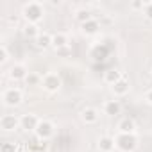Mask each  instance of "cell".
I'll list each match as a JSON object with an SVG mask.
<instances>
[{
	"mask_svg": "<svg viewBox=\"0 0 152 152\" xmlns=\"http://www.w3.org/2000/svg\"><path fill=\"white\" fill-rule=\"evenodd\" d=\"M45 15V9L39 2H29L23 6V16L27 20V23H38Z\"/></svg>",
	"mask_w": 152,
	"mask_h": 152,
	"instance_id": "obj_1",
	"label": "cell"
},
{
	"mask_svg": "<svg viewBox=\"0 0 152 152\" xmlns=\"http://www.w3.org/2000/svg\"><path fill=\"white\" fill-rule=\"evenodd\" d=\"M115 143H116V147H118L120 150H124V152H132V150L138 147V138H136V134H124V132H120V134L115 138Z\"/></svg>",
	"mask_w": 152,
	"mask_h": 152,
	"instance_id": "obj_2",
	"label": "cell"
},
{
	"mask_svg": "<svg viewBox=\"0 0 152 152\" xmlns=\"http://www.w3.org/2000/svg\"><path fill=\"white\" fill-rule=\"evenodd\" d=\"M2 99H4V104L6 106H20L22 100H23V93L18 88H9V90L4 91V97Z\"/></svg>",
	"mask_w": 152,
	"mask_h": 152,
	"instance_id": "obj_3",
	"label": "cell"
},
{
	"mask_svg": "<svg viewBox=\"0 0 152 152\" xmlns=\"http://www.w3.org/2000/svg\"><path fill=\"white\" fill-rule=\"evenodd\" d=\"M34 132H36L38 140L45 141V140H48V138L54 134V125H52L50 122H47V120H41V122H39V125H38V129H36Z\"/></svg>",
	"mask_w": 152,
	"mask_h": 152,
	"instance_id": "obj_4",
	"label": "cell"
},
{
	"mask_svg": "<svg viewBox=\"0 0 152 152\" xmlns=\"http://www.w3.org/2000/svg\"><path fill=\"white\" fill-rule=\"evenodd\" d=\"M61 86V79L57 73H47L43 77V88L47 91H57Z\"/></svg>",
	"mask_w": 152,
	"mask_h": 152,
	"instance_id": "obj_5",
	"label": "cell"
},
{
	"mask_svg": "<svg viewBox=\"0 0 152 152\" xmlns=\"http://www.w3.org/2000/svg\"><path fill=\"white\" fill-rule=\"evenodd\" d=\"M0 127L4 131H16L20 125V118H16L15 115H4L2 120H0Z\"/></svg>",
	"mask_w": 152,
	"mask_h": 152,
	"instance_id": "obj_6",
	"label": "cell"
},
{
	"mask_svg": "<svg viewBox=\"0 0 152 152\" xmlns=\"http://www.w3.org/2000/svg\"><path fill=\"white\" fill-rule=\"evenodd\" d=\"M39 118L36 116V115H23L22 118H20V125H22V129H25V131H36L38 129V125H39Z\"/></svg>",
	"mask_w": 152,
	"mask_h": 152,
	"instance_id": "obj_7",
	"label": "cell"
},
{
	"mask_svg": "<svg viewBox=\"0 0 152 152\" xmlns=\"http://www.w3.org/2000/svg\"><path fill=\"white\" fill-rule=\"evenodd\" d=\"M29 75V72L25 70V66L23 64H15L11 70H9V77L13 79V81H25V77Z\"/></svg>",
	"mask_w": 152,
	"mask_h": 152,
	"instance_id": "obj_8",
	"label": "cell"
},
{
	"mask_svg": "<svg viewBox=\"0 0 152 152\" xmlns=\"http://www.w3.org/2000/svg\"><path fill=\"white\" fill-rule=\"evenodd\" d=\"M118 131L124 132V134H134V131H136L134 120H132V118H122V120L118 122Z\"/></svg>",
	"mask_w": 152,
	"mask_h": 152,
	"instance_id": "obj_9",
	"label": "cell"
},
{
	"mask_svg": "<svg viewBox=\"0 0 152 152\" xmlns=\"http://www.w3.org/2000/svg\"><path fill=\"white\" fill-rule=\"evenodd\" d=\"M113 93H115L116 97L127 95V93H129V81H127L125 77H122L116 84H113Z\"/></svg>",
	"mask_w": 152,
	"mask_h": 152,
	"instance_id": "obj_10",
	"label": "cell"
},
{
	"mask_svg": "<svg viewBox=\"0 0 152 152\" xmlns=\"http://www.w3.org/2000/svg\"><path fill=\"white\" fill-rule=\"evenodd\" d=\"M81 27H83V32H84L86 36H93V34H97V32H99L100 23H99L95 18H91V20H88L86 23H83Z\"/></svg>",
	"mask_w": 152,
	"mask_h": 152,
	"instance_id": "obj_11",
	"label": "cell"
},
{
	"mask_svg": "<svg viewBox=\"0 0 152 152\" xmlns=\"http://www.w3.org/2000/svg\"><path fill=\"white\" fill-rule=\"evenodd\" d=\"M52 47H56V50L68 47V36L64 32H56L52 34Z\"/></svg>",
	"mask_w": 152,
	"mask_h": 152,
	"instance_id": "obj_12",
	"label": "cell"
},
{
	"mask_svg": "<svg viewBox=\"0 0 152 152\" xmlns=\"http://www.w3.org/2000/svg\"><path fill=\"white\" fill-rule=\"evenodd\" d=\"M115 147H116V143H115V138H111V136H102L99 140V148L102 152H113Z\"/></svg>",
	"mask_w": 152,
	"mask_h": 152,
	"instance_id": "obj_13",
	"label": "cell"
},
{
	"mask_svg": "<svg viewBox=\"0 0 152 152\" xmlns=\"http://www.w3.org/2000/svg\"><path fill=\"white\" fill-rule=\"evenodd\" d=\"M120 111H122V106H120L118 100H107V102L104 104V113L109 115V116L120 115Z\"/></svg>",
	"mask_w": 152,
	"mask_h": 152,
	"instance_id": "obj_14",
	"label": "cell"
},
{
	"mask_svg": "<svg viewBox=\"0 0 152 152\" xmlns=\"http://www.w3.org/2000/svg\"><path fill=\"white\" fill-rule=\"evenodd\" d=\"M81 118H83V122H86V124H95V122L99 120V113H97V109H93V107H86V109H83Z\"/></svg>",
	"mask_w": 152,
	"mask_h": 152,
	"instance_id": "obj_15",
	"label": "cell"
},
{
	"mask_svg": "<svg viewBox=\"0 0 152 152\" xmlns=\"http://www.w3.org/2000/svg\"><path fill=\"white\" fill-rule=\"evenodd\" d=\"M122 79V73L118 72V70H115V68H111V70H107L106 73H104V81L107 83V84H116L118 81Z\"/></svg>",
	"mask_w": 152,
	"mask_h": 152,
	"instance_id": "obj_16",
	"label": "cell"
},
{
	"mask_svg": "<svg viewBox=\"0 0 152 152\" xmlns=\"http://www.w3.org/2000/svg\"><path fill=\"white\" fill-rule=\"evenodd\" d=\"M34 41H36V47L47 48V47L52 45V34H48V32H39V36H38Z\"/></svg>",
	"mask_w": 152,
	"mask_h": 152,
	"instance_id": "obj_17",
	"label": "cell"
},
{
	"mask_svg": "<svg viewBox=\"0 0 152 152\" xmlns=\"http://www.w3.org/2000/svg\"><path fill=\"white\" fill-rule=\"evenodd\" d=\"M39 27L36 25V23H27L25 27H23V34L27 36V38H31V39H36L38 36H39Z\"/></svg>",
	"mask_w": 152,
	"mask_h": 152,
	"instance_id": "obj_18",
	"label": "cell"
},
{
	"mask_svg": "<svg viewBox=\"0 0 152 152\" xmlns=\"http://www.w3.org/2000/svg\"><path fill=\"white\" fill-rule=\"evenodd\" d=\"M75 20L81 22V25H83V23H86L88 20H91V13H90L88 9H79L77 13H75Z\"/></svg>",
	"mask_w": 152,
	"mask_h": 152,
	"instance_id": "obj_19",
	"label": "cell"
},
{
	"mask_svg": "<svg viewBox=\"0 0 152 152\" xmlns=\"http://www.w3.org/2000/svg\"><path fill=\"white\" fill-rule=\"evenodd\" d=\"M39 83H41V77H39V75L29 72V75L25 77V84H27V86H38Z\"/></svg>",
	"mask_w": 152,
	"mask_h": 152,
	"instance_id": "obj_20",
	"label": "cell"
},
{
	"mask_svg": "<svg viewBox=\"0 0 152 152\" xmlns=\"http://www.w3.org/2000/svg\"><path fill=\"white\" fill-rule=\"evenodd\" d=\"M16 150H18L16 143H11V141H6V143H2V147H0V152H16Z\"/></svg>",
	"mask_w": 152,
	"mask_h": 152,
	"instance_id": "obj_21",
	"label": "cell"
},
{
	"mask_svg": "<svg viewBox=\"0 0 152 152\" xmlns=\"http://www.w3.org/2000/svg\"><path fill=\"white\" fill-rule=\"evenodd\" d=\"M143 11H145V16H147L148 20H152V2H145Z\"/></svg>",
	"mask_w": 152,
	"mask_h": 152,
	"instance_id": "obj_22",
	"label": "cell"
},
{
	"mask_svg": "<svg viewBox=\"0 0 152 152\" xmlns=\"http://www.w3.org/2000/svg\"><path fill=\"white\" fill-rule=\"evenodd\" d=\"M7 61V48H6V45H2L0 47V63H6Z\"/></svg>",
	"mask_w": 152,
	"mask_h": 152,
	"instance_id": "obj_23",
	"label": "cell"
},
{
	"mask_svg": "<svg viewBox=\"0 0 152 152\" xmlns=\"http://www.w3.org/2000/svg\"><path fill=\"white\" fill-rule=\"evenodd\" d=\"M131 7H132V9H143V7H145V2H132Z\"/></svg>",
	"mask_w": 152,
	"mask_h": 152,
	"instance_id": "obj_24",
	"label": "cell"
},
{
	"mask_svg": "<svg viewBox=\"0 0 152 152\" xmlns=\"http://www.w3.org/2000/svg\"><path fill=\"white\" fill-rule=\"evenodd\" d=\"M145 100H147L148 104H152V90H148V91H147V95H145Z\"/></svg>",
	"mask_w": 152,
	"mask_h": 152,
	"instance_id": "obj_25",
	"label": "cell"
},
{
	"mask_svg": "<svg viewBox=\"0 0 152 152\" xmlns=\"http://www.w3.org/2000/svg\"><path fill=\"white\" fill-rule=\"evenodd\" d=\"M57 52H59V54H68V52H70V48H68V47H64V48H59Z\"/></svg>",
	"mask_w": 152,
	"mask_h": 152,
	"instance_id": "obj_26",
	"label": "cell"
},
{
	"mask_svg": "<svg viewBox=\"0 0 152 152\" xmlns=\"http://www.w3.org/2000/svg\"><path fill=\"white\" fill-rule=\"evenodd\" d=\"M9 22H11V23H16V22H18V18H16V16H9Z\"/></svg>",
	"mask_w": 152,
	"mask_h": 152,
	"instance_id": "obj_27",
	"label": "cell"
}]
</instances>
